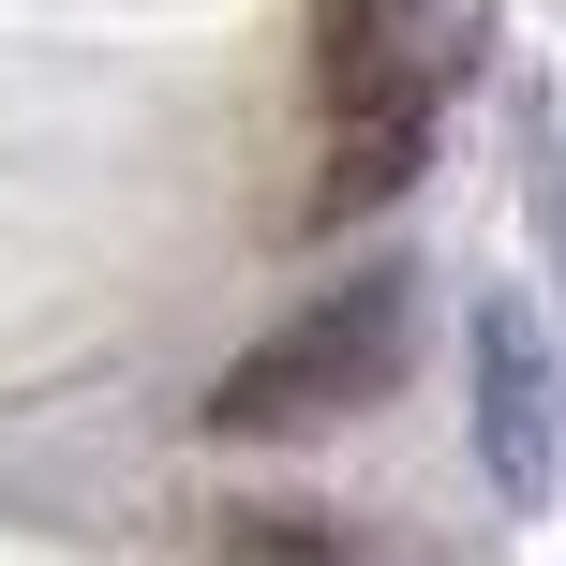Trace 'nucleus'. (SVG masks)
Listing matches in <instances>:
<instances>
[{"label":"nucleus","instance_id":"1","mask_svg":"<svg viewBox=\"0 0 566 566\" xmlns=\"http://www.w3.org/2000/svg\"><path fill=\"white\" fill-rule=\"evenodd\" d=\"M402 328H418V283H402V269H358L343 298L283 313L254 358L209 388V432L269 448V432H328V418H358V402H388L402 388Z\"/></svg>","mask_w":566,"mask_h":566},{"label":"nucleus","instance_id":"2","mask_svg":"<svg viewBox=\"0 0 566 566\" xmlns=\"http://www.w3.org/2000/svg\"><path fill=\"white\" fill-rule=\"evenodd\" d=\"M478 462H492V492H507V507H552V478H566L552 328H537L522 298H492V313H478Z\"/></svg>","mask_w":566,"mask_h":566},{"label":"nucleus","instance_id":"3","mask_svg":"<svg viewBox=\"0 0 566 566\" xmlns=\"http://www.w3.org/2000/svg\"><path fill=\"white\" fill-rule=\"evenodd\" d=\"M448 30H462V0H313V90H328V119L432 105Z\"/></svg>","mask_w":566,"mask_h":566},{"label":"nucleus","instance_id":"4","mask_svg":"<svg viewBox=\"0 0 566 566\" xmlns=\"http://www.w3.org/2000/svg\"><path fill=\"white\" fill-rule=\"evenodd\" d=\"M418 135H432V105H388V119H343V149H328V179H313V224H343V209H373L402 165H418Z\"/></svg>","mask_w":566,"mask_h":566},{"label":"nucleus","instance_id":"5","mask_svg":"<svg viewBox=\"0 0 566 566\" xmlns=\"http://www.w3.org/2000/svg\"><path fill=\"white\" fill-rule=\"evenodd\" d=\"M224 566H343V537H328V522H269V507H239V522H224Z\"/></svg>","mask_w":566,"mask_h":566}]
</instances>
